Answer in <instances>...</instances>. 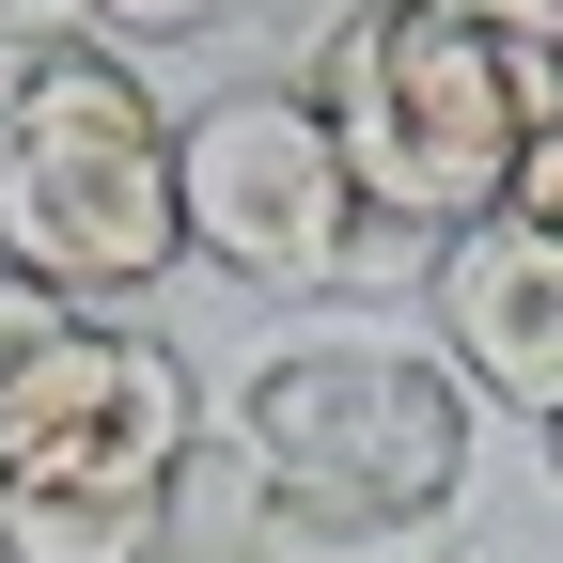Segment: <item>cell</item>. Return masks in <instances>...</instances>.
I'll return each instance as SVG.
<instances>
[{
	"label": "cell",
	"mask_w": 563,
	"mask_h": 563,
	"mask_svg": "<svg viewBox=\"0 0 563 563\" xmlns=\"http://www.w3.org/2000/svg\"><path fill=\"white\" fill-rule=\"evenodd\" d=\"M173 125L188 110H157V63L125 32H95L79 0H16L0 16V266L79 313L157 298L188 266Z\"/></svg>",
	"instance_id": "1"
},
{
	"label": "cell",
	"mask_w": 563,
	"mask_h": 563,
	"mask_svg": "<svg viewBox=\"0 0 563 563\" xmlns=\"http://www.w3.org/2000/svg\"><path fill=\"white\" fill-rule=\"evenodd\" d=\"M298 95L329 110L344 173H361V220H407L454 251L470 220H501L517 141L563 110V47L501 32L485 0H344Z\"/></svg>",
	"instance_id": "2"
},
{
	"label": "cell",
	"mask_w": 563,
	"mask_h": 563,
	"mask_svg": "<svg viewBox=\"0 0 563 563\" xmlns=\"http://www.w3.org/2000/svg\"><path fill=\"white\" fill-rule=\"evenodd\" d=\"M188 454H203V376L157 329L79 313L32 407L0 422V563H141Z\"/></svg>",
	"instance_id": "3"
},
{
	"label": "cell",
	"mask_w": 563,
	"mask_h": 563,
	"mask_svg": "<svg viewBox=\"0 0 563 563\" xmlns=\"http://www.w3.org/2000/svg\"><path fill=\"white\" fill-rule=\"evenodd\" d=\"M266 485H376V501H470V376L407 313H298L203 407Z\"/></svg>",
	"instance_id": "4"
},
{
	"label": "cell",
	"mask_w": 563,
	"mask_h": 563,
	"mask_svg": "<svg viewBox=\"0 0 563 563\" xmlns=\"http://www.w3.org/2000/svg\"><path fill=\"white\" fill-rule=\"evenodd\" d=\"M173 203H188V266L251 282V298H329L344 251H361V173L298 79L203 95L173 125Z\"/></svg>",
	"instance_id": "5"
},
{
	"label": "cell",
	"mask_w": 563,
	"mask_h": 563,
	"mask_svg": "<svg viewBox=\"0 0 563 563\" xmlns=\"http://www.w3.org/2000/svg\"><path fill=\"white\" fill-rule=\"evenodd\" d=\"M439 361L470 376V407H517V422H563V235L532 220H470L439 266Z\"/></svg>",
	"instance_id": "6"
},
{
	"label": "cell",
	"mask_w": 563,
	"mask_h": 563,
	"mask_svg": "<svg viewBox=\"0 0 563 563\" xmlns=\"http://www.w3.org/2000/svg\"><path fill=\"white\" fill-rule=\"evenodd\" d=\"M266 563H454V501H376V485H266Z\"/></svg>",
	"instance_id": "7"
},
{
	"label": "cell",
	"mask_w": 563,
	"mask_h": 563,
	"mask_svg": "<svg viewBox=\"0 0 563 563\" xmlns=\"http://www.w3.org/2000/svg\"><path fill=\"white\" fill-rule=\"evenodd\" d=\"M141 563H266V470L203 422V454L173 470V501H157V548Z\"/></svg>",
	"instance_id": "8"
},
{
	"label": "cell",
	"mask_w": 563,
	"mask_h": 563,
	"mask_svg": "<svg viewBox=\"0 0 563 563\" xmlns=\"http://www.w3.org/2000/svg\"><path fill=\"white\" fill-rule=\"evenodd\" d=\"M63 329H79V298H47V282L0 266V422L32 407V376H47V344H63Z\"/></svg>",
	"instance_id": "9"
},
{
	"label": "cell",
	"mask_w": 563,
	"mask_h": 563,
	"mask_svg": "<svg viewBox=\"0 0 563 563\" xmlns=\"http://www.w3.org/2000/svg\"><path fill=\"white\" fill-rule=\"evenodd\" d=\"M95 32H125V47H188V32H220L235 0H79Z\"/></svg>",
	"instance_id": "10"
},
{
	"label": "cell",
	"mask_w": 563,
	"mask_h": 563,
	"mask_svg": "<svg viewBox=\"0 0 563 563\" xmlns=\"http://www.w3.org/2000/svg\"><path fill=\"white\" fill-rule=\"evenodd\" d=\"M501 220H532V235H563V110L517 141V188H501Z\"/></svg>",
	"instance_id": "11"
},
{
	"label": "cell",
	"mask_w": 563,
	"mask_h": 563,
	"mask_svg": "<svg viewBox=\"0 0 563 563\" xmlns=\"http://www.w3.org/2000/svg\"><path fill=\"white\" fill-rule=\"evenodd\" d=\"M485 16H501V32H548V16H563V0H485Z\"/></svg>",
	"instance_id": "12"
},
{
	"label": "cell",
	"mask_w": 563,
	"mask_h": 563,
	"mask_svg": "<svg viewBox=\"0 0 563 563\" xmlns=\"http://www.w3.org/2000/svg\"><path fill=\"white\" fill-rule=\"evenodd\" d=\"M532 439H548V485H563V422H532Z\"/></svg>",
	"instance_id": "13"
},
{
	"label": "cell",
	"mask_w": 563,
	"mask_h": 563,
	"mask_svg": "<svg viewBox=\"0 0 563 563\" xmlns=\"http://www.w3.org/2000/svg\"><path fill=\"white\" fill-rule=\"evenodd\" d=\"M0 16H16V0H0Z\"/></svg>",
	"instance_id": "14"
}]
</instances>
